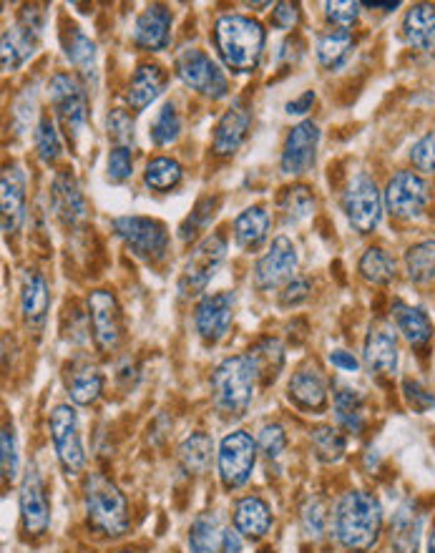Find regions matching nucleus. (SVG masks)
Listing matches in <instances>:
<instances>
[{
	"label": "nucleus",
	"mask_w": 435,
	"mask_h": 553,
	"mask_svg": "<svg viewBox=\"0 0 435 553\" xmlns=\"http://www.w3.org/2000/svg\"><path fill=\"white\" fill-rule=\"evenodd\" d=\"M0 466H3V478L6 481H16L18 476V443L16 433H13L11 425L3 428V435H0Z\"/></svg>",
	"instance_id": "52"
},
{
	"label": "nucleus",
	"mask_w": 435,
	"mask_h": 553,
	"mask_svg": "<svg viewBox=\"0 0 435 553\" xmlns=\"http://www.w3.org/2000/svg\"><path fill=\"white\" fill-rule=\"evenodd\" d=\"M83 508L89 526L99 536L119 538L129 531V503L121 488L106 473H91L83 486Z\"/></svg>",
	"instance_id": "4"
},
{
	"label": "nucleus",
	"mask_w": 435,
	"mask_h": 553,
	"mask_svg": "<svg viewBox=\"0 0 435 553\" xmlns=\"http://www.w3.org/2000/svg\"><path fill=\"white\" fill-rule=\"evenodd\" d=\"M106 131H109V139L116 146H129L134 144V119H131L129 111L114 109L106 119Z\"/></svg>",
	"instance_id": "50"
},
{
	"label": "nucleus",
	"mask_w": 435,
	"mask_h": 553,
	"mask_svg": "<svg viewBox=\"0 0 435 553\" xmlns=\"http://www.w3.org/2000/svg\"><path fill=\"white\" fill-rule=\"evenodd\" d=\"M337 428L360 435L365 430V398L353 388H340L332 398Z\"/></svg>",
	"instance_id": "33"
},
{
	"label": "nucleus",
	"mask_w": 435,
	"mask_h": 553,
	"mask_svg": "<svg viewBox=\"0 0 435 553\" xmlns=\"http://www.w3.org/2000/svg\"><path fill=\"white\" fill-rule=\"evenodd\" d=\"M212 450L214 443L207 433H192L182 445H179V460H182V468L189 476H202L207 473L209 463H212Z\"/></svg>",
	"instance_id": "37"
},
{
	"label": "nucleus",
	"mask_w": 435,
	"mask_h": 553,
	"mask_svg": "<svg viewBox=\"0 0 435 553\" xmlns=\"http://www.w3.org/2000/svg\"><path fill=\"white\" fill-rule=\"evenodd\" d=\"M184 169L177 159H169V156H156L146 164L144 171V184L151 189V192L166 194L171 189L179 187L182 181Z\"/></svg>",
	"instance_id": "39"
},
{
	"label": "nucleus",
	"mask_w": 435,
	"mask_h": 553,
	"mask_svg": "<svg viewBox=\"0 0 435 553\" xmlns=\"http://www.w3.org/2000/svg\"><path fill=\"white\" fill-rule=\"evenodd\" d=\"M222 526L217 513H199L189 528V551L192 553H219L222 548Z\"/></svg>",
	"instance_id": "36"
},
{
	"label": "nucleus",
	"mask_w": 435,
	"mask_h": 553,
	"mask_svg": "<svg viewBox=\"0 0 435 553\" xmlns=\"http://www.w3.org/2000/svg\"><path fill=\"white\" fill-rule=\"evenodd\" d=\"M330 365L337 367V370H342V373H358V357L353 355V352L347 350H332L330 352Z\"/></svg>",
	"instance_id": "57"
},
{
	"label": "nucleus",
	"mask_w": 435,
	"mask_h": 553,
	"mask_svg": "<svg viewBox=\"0 0 435 553\" xmlns=\"http://www.w3.org/2000/svg\"><path fill=\"white\" fill-rule=\"evenodd\" d=\"M21 521L28 536H43L51 526V503H48L46 486L36 468H28L21 483Z\"/></svg>",
	"instance_id": "18"
},
{
	"label": "nucleus",
	"mask_w": 435,
	"mask_h": 553,
	"mask_svg": "<svg viewBox=\"0 0 435 553\" xmlns=\"http://www.w3.org/2000/svg\"><path fill=\"white\" fill-rule=\"evenodd\" d=\"M51 91V104L56 111L58 121L63 124V131L68 139L78 141L89 124V99H86V88L81 86L76 76L71 73H56L48 83Z\"/></svg>",
	"instance_id": "6"
},
{
	"label": "nucleus",
	"mask_w": 435,
	"mask_h": 553,
	"mask_svg": "<svg viewBox=\"0 0 435 553\" xmlns=\"http://www.w3.org/2000/svg\"><path fill=\"white\" fill-rule=\"evenodd\" d=\"M257 448L262 450V455H265L267 460H277L282 453H285L287 448V433L282 425L270 423L265 425V428L259 430V438H257Z\"/></svg>",
	"instance_id": "49"
},
{
	"label": "nucleus",
	"mask_w": 435,
	"mask_h": 553,
	"mask_svg": "<svg viewBox=\"0 0 435 553\" xmlns=\"http://www.w3.org/2000/svg\"><path fill=\"white\" fill-rule=\"evenodd\" d=\"M393 317H395V327H398V332L405 337V342H408L410 347H415V350H425V347L430 345L435 327L433 322H430V317L425 315L420 307L405 305V302H395Z\"/></svg>",
	"instance_id": "29"
},
{
	"label": "nucleus",
	"mask_w": 435,
	"mask_h": 553,
	"mask_svg": "<svg viewBox=\"0 0 435 553\" xmlns=\"http://www.w3.org/2000/svg\"><path fill=\"white\" fill-rule=\"evenodd\" d=\"M257 440L247 433V430H234L219 443V478L227 491H237V488L247 486L252 478L254 463H257Z\"/></svg>",
	"instance_id": "9"
},
{
	"label": "nucleus",
	"mask_w": 435,
	"mask_h": 553,
	"mask_svg": "<svg viewBox=\"0 0 435 553\" xmlns=\"http://www.w3.org/2000/svg\"><path fill=\"white\" fill-rule=\"evenodd\" d=\"M280 212L285 217L287 224H297L302 219H307L315 209V197H312L310 187L305 184H295V187L282 189L280 194Z\"/></svg>",
	"instance_id": "42"
},
{
	"label": "nucleus",
	"mask_w": 435,
	"mask_h": 553,
	"mask_svg": "<svg viewBox=\"0 0 435 553\" xmlns=\"http://www.w3.org/2000/svg\"><path fill=\"white\" fill-rule=\"evenodd\" d=\"M287 395L305 413H322L330 403L327 380L315 362H305L302 367H297L295 375L287 383Z\"/></svg>",
	"instance_id": "19"
},
{
	"label": "nucleus",
	"mask_w": 435,
	"mask_h": 553,
	"mask_svg": "<svg viewBox=\"0 0 435 553\" xmlns=\"http://www.w3.org/2000/svg\"><path fill=\"white\" fill-rule=\"evenodd\" d=\"M360 16V3L355 0H327L325 3V18L337 28H345L350 31V26H355Z\"/></svg>",
	"instance_id": "48"
},
{
	"label": "nucleus",
	"mask_w": 435,
	"mask_h": 553,
	"mask_svg": "<svg viewBox=\"0 0 435 553\" xmlns=\"http://www.w3.org/2000/svg\"><path fill=\"white\" fill-rule=\"evenodd\" d=\"M224 257H227V239L222 234H207L202 242H197L187 264H184V272L179 277V292L184 297L202 295L209 282L214 280L217 269L222 267Z\"/></svg>",
	"instance_id": "7"
},
{
	"label": "nucleus",
	"mask_w": 435,
	"mask_h": 553,
	"mask_svg": "<svg viewBox=\"0 0 435 553\" xmlns=\"http://www.w3.org/2000/svg\"><path fill=\"white\" fill-rule=\"evenodd\" d=\"M300 518L302 531H305L307 538H312V541L322 538V533H325L327 528V508L320 498H307L305 506H302Z\"/></svg>",
	"instance_id": "47"
},
{
	"label": "nucleus",
	"mask_w": 435,
	"mask_h": 553,
	"mask_svg": "<svg viewBox=\"0 0 435 553\" xmlns=\"http://www.w3.org/2000/svg\"><path fill=\"white\" fill-rule=\"evenodd\" d=\"M48 310H51V292H48V282L43 280V274H38L36 269H28L23 274L21 285V317L23 325L33 335H41L43 327H46Z\"/></svg>",
	"instance_id": "20"
},
{
	"label": "nucleus",
	"mask_w": 435,
	"mask_h": 553,
	"mask_svg": "<svg viewBox=\"0 0 435 553\" xmlns=\"http://www.w3.org/2000/svg\"><path fill=\"white\" fill-rule=\"evenodd\" d=\"M66 58L78 68L83 78H96V43L78 28H71L66 36Z\"/></svg>",
	"instance_id": "41"
},
{
	"label": "nucleus",
	"mask_w": 435,
	"mask_h": 553,
	"mask_svg": "<svg viewBox=\"0 0 435 553\" xmlns=\"http://www.w3.org/2000/svg\"><path fill=\"white\" fill-rule=\"evenodd\" d=\"M363 360L370 373L393 375L398 370V340L388 327H373L365 337Z\"/></svg>",
	"instance_id": "25"
},
{
	"label": "nucleus",
	"mask_w": 435,
	"mask_h": 553,
	"mask_svg": "<svg viewBox=\"0 0 435 553\" xmlns=\"http://www.w3.org/2000/svg\"><path fill=\"white\" fill-rule=\"evenodd\" d=\"M358 272L365 282L378 287L390 285V282L395 280V274H398L395 272V259L380 247L365 249L363 257H360L358 262Z\"/></svg>",
	"instance_id": "40"
},
{
	"label": "nucleus",
	"mask_w": 435,
	"mask_h": 553,
	"mask_svg": "<svg viewBox=\"0 0 435 553\" xmlns=\"http://www.w3.org/2000/svg\"><path fill=\"white\" fill-rule=\"evenodd\" d=\"M116 237L144 262H159L169 249V232L159 219L149 217H116L111 222Z\"/></svg>",
	"instance_id": "10"
},
{
	"label": "nucleus",
	"mask_w": 435,
	"mask_h": 553,
	"mask_svg": "<svg viewBox=\"0 0 435 553\" xmlns=\"http://www.w3.org/2000/svg\"><path fill=\"white\" fill-rule=\"evenodd\" d=\"M315 91H305V94L300 96V99H295V101H290V104L285 106V111L290 116H305L307 111H312V104H315Z\"/></svg>",
	"instance_id": "58"
},
{
	"label": "nucleus",
	"mask_w": 435,
	"mask_h": 553,
	"mask_svg": "<svg viewBox=\"0 0 435 553\" xmlns=\"http://www.w3.org/2000/svg\"><path fill=\"white\" fill-rule=\"evenodd\" d=\"M335 538L342 548L355 553H368L378 546L383 533V506L368 491H347L337 501L332 516Z\"/></svg>",
	"instance_id": "1"
},
{
	"label": "nucleus",
	"mask_w": 435,
	"mask_h": 553,
	"mask_svg": "<svg viewBox=\"0 0 435 553\" xmlns=\"http://www.w3.org/2000/svg\"><path fill=\"white\" fill-rule=\"evenodd\" d=\"M259 373L249 355H234L219 362L212 373V398L219 413L229 420L242 418L254 400Z\"/></svg>",
	"instance_id": "3"
},
{
	"label": "nucleus",
	"mask_w": 435,
	"mask_h": 553,
	"mask_svg": "<svg viewBox=\"0 0 435 553\" xmlns=\"http://www.w3.org/2000/svg\"><path fill=\"white\" fill-rule=\"evenodd\" d=\"M262 23L239 13H224L214 23V48L232 73H254L265 56Z\"/></svg>",
	"instance_id": "2"
},
{
	"label": "nucleus",
	"mask_w": 435,
	"mask_h": 553,
	"mask_svg": "<svg viewBox=\"0 0 435 553\" xmlns=\"http://www.w3.org/2000/svg\"><path fill=\"white\" fill-rule=\"evenodd\" d=\"M43 28H46V13L38 6H26L13 26L6 28L3 41H0V58H3V71H18L31 61L41 43Z\"/></svg>",
	"instance_id": "5"
},
{
	"label": "nucleus",
	"mask_w": 435,
	"mask_h": 553,
	"mask_svg": "<svg viewBox=\"0 0 435 553\" xmlns=\"http://www.w3.org/2000/svg\"><path fill=\"white\" fill-rule=\"evenodd\" d=\"M247 355L252 357L254 367H257L259 380L265 385L275 383L282 365H285V347H282V342L277 337H262Z\"/></svg>",
	"instance_id": "34"
},
{
	"label": "nucleus",
	"mask_w": 435,
	"mask_h": 553,
	"mask_svg": "<svg viewBox=\"0 0 435 553\" xmlns=\"http://www.w3.org/2000/svg\"><path fill=\"white\" fill-rule=\"evenodd\" d=\"M383 207V194L368 174H358L350 179L345 194H342V212L355 232H373L383 219Z\"/></svg>",
	"instance_id": "8"
},
{
	"label": "nucleus",
	"mask_w": 435,
	"mask_h": 553,
	"mask_svg": "<svg viewBox=\"0 0 435 553\" xmlns=\"http://www.w3.org/2000/svg\"><path fill=\"white\" fill-rule=\"evenodd\" d=\"M410 161L423 174H435V131L418 139L410 149Z\"/></svg>",
	"instance_id": "53"
},
{
	"label": "nucleus",
	"mask_w": 435,
	"mask_h": 553,
	"mask_svg": "<svg viewBox=\"0 0 435 553\" xmlns=\"http://www.w3.org/2000/svg\"><path fill=\"white\" fill-rule=\"evenodd\" d=\"M171 41V13L166 6H154L146 8L134 23V43L144 51L159 53L169 46Z\"/></svg>",
	"instance_id": "24"
},
{
	"label": "nucleus",
	"mask_w": 435,
	"mask_h": 553,
	"mask_svg": "<svg viewBox=\"0 0 435 553\" xmlns=\"http://www.w3.org/2000/svg\"><path fill=\"white\" fill-rule=\"evenodd\" d=\"M51 440L56 458L66 476H78L86 468V450H83L78 415L71 405H56L51 413Z\"/></svg>",
	"instance_id": "13"
},
{
	"label": "nucleus",
	"mask_w": 435,
	"mask_h": 553,
	"mask_svg": "<svg viewBox=\"0 0 435 553\" xmlns=\"http://www.w3.org/2000/svg\"><path fill=\"white\" fill-rule=\"evenodd\" d=\"M3 199V232L16 234L26 222V174L18 164L8 166L0 179Z\"/></svg>",
	"instance_id": "21"
},
{
	"label": "nucleus",
	"mask_w": 435,
	"mask_h": 553,
	"mask_svg": "<svg viewBox=\"0 0 435 553\" xmlns=\"http://www.w3.org/2000/svg\"><path fill=\"white\" fill-rule=\"evenodd\" d=\"M259 553H275V551H272V548H265V551H259Z\"/></svg>",
	"instance_id": "62"
},
{
	"label": "nucleus",
	"mask_w": 435,
	"mask_h": 553,
	"mask_svg": "<svg viewBox=\"0 0 435 553\" xmlns=\"http://www.w3.org/2000/svg\"><path fill=\"white\" fill-rule=\"evenodd\" d=\"M106 174H109L114 184L131 179V174H134V156H131L129 146H114L111 149L109 161H106Z\"/></svg>",
	"instance_id": "51"
},
{
	"label": "nucleus",
	"mask_w": 435,
	"mask_h": 553,
	"mask_svg": "<svg viewBox=\"0 0 435 553\" xmlns=\"http://www.w3.org/2000/svg\"><path fill=\"white\" fill-rule=\"evenodd\" d=\"M398 6H400V3H365V8H378V11H383V13L395 11Z\"/></svg>",
	"instance_id": "60"
},
{
	"label": "nucleus",
	"mask_w": 435,
	"mask_h": 553,
	"mask_svg": "<svg viewBox=\"0 0 435 553\" xmlns=\"http://www.w3.org/2000/svg\"><path fill=\"white\" fill-rule=\"evenodd\" d=\"M119 553H134V551H119Z\"/></svg>",
	"instance_id": "63"
},
{
	"label": "nucleus",
	"mask_w": 435,
	"mask_h": 553,
	"mask_svg": "<svg viewBox=\"0 0 435 553\" xmlns=\"http://www.w3.org/2000/svg\"><path fill=\"white\" fill-rule=\"evenodd\" d=\"M428 202V181L408 169L395 171L383 192L385 209H388L395 219H403V222H413V219L423 217V212L428 209Z\"/></svg>",
	"instance_id": "12"
},
{
	"label": "nucleus",
	"mask_w": 435,
	"mask_h": 553,
	"mask_svg": "<svg viewBox=\"0 0 435 553\" xmlns=\"http://www.w3.org/2000/svg\"><path fill=\"white\" fill-rule=\"evenodd\" d=\"M403 36L418 51H430L435 43V6L415 3L403 18Z\"/></svg>",
	"instance_id": "31"
},
{
	"label": "nucleus",
	"mask_w": 435,
	"mask_h": 553,
	"mask_svg": "<svg viewBox=\"0 0 435 553\" xmlns=\"http://www.w3.org/2000/svg\"><path fill=\"white\" fill-rule=\"evenodd\" d=\"M249 124H252V114H249L247 106L242 101H234L224 116L219 119L217 129H214V154L217 156H234L239 151V146L247 141Z\"/></svg>",
	"instance_id": "22"
},
{
	"label": "nucleus",
	"mask_w": 435,
	"mask_h": 553,
	"mask_svg": "<svg viewBox=\"0 0 435 553\" xmlns=\"http://www.w3.org/2000/svg\"><path fill=\"white\" fill-rule=\"evenodd\" d=\"M104 393V375L94 365H78L68 378V395L76 405H94Z\"/></svg>",
	"instance_id": "35"
},
{
	"label": "nucleus",
	"mask_w": 435,
	"mask_h": 553,
	"mask_svg": "<svg viewBox=\"0 0 435 553\" xmlns=\"http://www.w3.org/2000/svg\"><path fill=\"white\" fill-rule=\"evenodd\" d=\"M270 212L265 207H249L234 219V242L239 249H247L254 252L262 244L267 242V234H270Z\"/></svg>",
	"instance_id": "30"
},
{
	"label": "nucleus",
	"mask_w": 435,
	"mask_h": 553,
	"mask_svg": "<svg viewBox=\"0 0 435 553\" xmlns=\"http://www.w3.org/2000/svg\"><path fill=\"white\" fill-rule=\"evenodd\" d=\"M272 528V511L265 498L244 496L234 503V531L247 538H262Z\"/></svg>",
	"instance_id": "28"
},
{
	"label": "nucleus",
	"mask_w": 435,
	"mask_h": 553,
	"mask_svg": "<svg viewBox=\"0 0 435 553\" xmlns=\"http://www.w3.org/2000/svg\"><path fill=\"white\" fill-rule=\"evenodd\" d=\"M353 46V33L345 31V28H335V31L325 33V36H320V41H317V63H320L322 68H327V71H340L347 63V58H350V53H353Z\"/></svg>",
	"instance_id": "32"
},
{
	"label": "nucleus",
	"mask_w": 435,
	"mask_h": 553,
	"mask_svg": "<svg viewBox=\"0 0 435 553\" xmlns=\"http://www.w3.org/2000/svg\"><path fill=\"white\" fill-rule=\"evenodd\" d=\"M217 207H219V199L217 197H204L199 199V204L194 207V212L189 214L187 222L182 224V229H179V237L184 239V242H189V239L194 237L197 232H202L204 227H207L209 219L217 214Z\"/></svg>",
	"instance_id": "46"
},
{
	"label": "nucleus",
	"mask_w": 435,
	"mask_h": 553,
	"mask_svg": "<svg viewBox=\"0 0 435 553\" xmlns=\"http://www.w3.org/2000/svg\"><path fill=\"white\" fill-rule=\"evenodd\" d=\"M310 440L315 455L322 463H337L345 455V435L337 428H332V425H317L310 433Z\"/></svg>",
	"instance_id": "43"
},
{
	"label": "nucleus",
	"mask_w": 435,
	"mask_h": 553,
	"mask_svg": "<svg viewBox=\"0 0 435 553\" xmlns=\"http://www.w3.org/2000/svg\"><path fill=\"white\" fill-rule=\"evenodd\" d=\"M300 23V6L297 3H277L272 11V26L280 31H292Z\"/></svg>",
	"instance_id": "56"
},
{
	"label": "nucleus",
	"mask_w": 435,
	"mask_h": 553,
	"mask_svg": "<svg viewBox=\"0 0 435 553\" xmlns=\"http://www.w3.org/2000/svg\"><path fill=\"white\" fill-rule=\"evenodd\" d=\"M310 292H312L310 280H305V277H295V280H290L285 287H282L280 305L282 307H297V305H302V302H307Z\"/></svg>",
	"instance_id": "55"
},
{
	"label": "nucleus",
	"mask_w": 435,
	"mask_h": 553,
	"mask_svg": "<svg viewBox=\"0 0 435 553\" xmlns=\"http://www.w3.org/2000/svg\"><path fill=\"white\" fill-rule=\"evenodd\" d=\"M174 71H177L179 81L197 91L199 96L219 101L229 94V81L222 68L199 48H187V51L179 53L177 61H174Z\"/></svg>",
	"instance_id": "11"
},
{
	"label": "nucleus",
	"mask_w": 435,
	"mask_h": 553,
	"mask_svg": "<svg viewBox=\"0 0 435 553\" xmlns=\"http://www.w3.org/2000/svg\"><path fill=\"white\" fill-rule=\"evenodd\" d=\"M51 204L56 217L63 224L73 227V224H81L86 219V199H83L81 187H78L76 176L68 169L58 171L56 179H53L51 187Z\"/></svg>",
	"instance_id": "23"
},
{
	"label": "nucleus",
	"mask_w": 435,
	"mask_h": 553,
	"mask_svg": "<svg viewBox=\"0 0 435 553\" xmlns=\"http://www.w3.org/2000/svg\"><path fill=\"white\" fill-rule=\"evenodd\" d=\"M219 553H242V533L227 528L222 536V548H219Z\"/></svg>",
	"instance_id": "59"
},
{
	"label": "nucleus",
	"mask_w": 435,
	"mask_h": 553,
	"mask_svg": "<svg viewBox=\"0 0 435 553\" xmlns=\"http://www.w3.org/2000/svg\"><path fill=\"white\" fill-rule=\"evenodd\" d=\"M33 141H36V154L43 164L51 166L53 161L61 156V139H58V131H56V126H53L51 119L38 121Z\"/></svg>",
	"instance_id": "45"
},
{
	"label": "nucleus",
	"mask_w": 435,
	"mask_h": 553,
	"mask_svg": "<svg viewBox=\"0 0 435 553\" xmlns=\"http://www.w3.org/2000/svg\"><path fill=\"white\" fill-rule=\"evenodd\" d=\"M405 272L413 285H428L435 277V239H423L405 252Z\"/></svg>",
	"instance_id": "38"
},
{
	"label": "nucleus",
	"mask_w": 435,
	"mask_h": 553,
	"mask_svg": "<svg viewBox=\"0 0 435 553\" xmlns=\"http://www.w3.org/2000/svg\"><path fill=\"white\" fill-rule=\"evenodd\" d=\"M425 553H435V523L428 531V546H425Z\"/></svg>",
	"instance_id": "61"
},
{
	"label": "nucleus",
	"mask_w": 435,
	"mask_h": 553,
	"mask_svg": "<svg viewBox=\"0 0 435 553\" xmlns=\"http://www.w3.org/2000/svg\"><path fill=\"white\" fill-rule=\"evenodd\" d=\"M297 269V249L292 239L277 237L272 247L267 249L265 257H259L254 267V287L259 292H270L277 287H285L287 282L295 280Z\"/></svg>",
	"instance_id": "15"
},
{
	"label": "nucleus",
	"mask_w": 435,
	"mask_h": 553,
	"mask_svg": "<svg viewBox=\"0 0 435 553\" xmlns=\"http://www.w3.org/2000/svg\"><path fill=\"white\" fill-rule=\"evenodd\" d=\"M423 533V511L415 501H405L398 511L393 513L390 523V546L398 553H415Z\"/></svg>",
	"instance_id": "27"
},
{
	"label": "nucleus",
	"mask_w": 435,
	"mask_h": 553,
	"mask_svg": "<svg viewBox=\"0 0 435 553\" xmlns=\"http://www.w3.org/2000/svg\"><path fill=\"white\" fill-rule=\"evenodd\" d=\"M179 134H182V119L177 114V106L164 104L159 114H156L154 124H151L149 139L156 146H169L179 139Z\"/></svg>",
	"instance_id": "44"
},
{
	"label": "nucleus",
	"mask_w": 435,
	"mask_h": 553,
	"mask_svg": "<svg viewBox=\"0 0 435 553\" xmlns=\"http://www.w3.org/2000/svg\"><path fill=\"white\" fill-rule=\"evenodd\" d=\"M317 144H320V126L315 121H300L292 126L282 146L280 169L285 176H302L315 166Z\"/></svg>",
	"instance_id": "16"
},
{
	"label": "nucleus",
	"mask_w": 435,
	"mask_h": 553,
	"mask_svg": "<svg viewBox=\"0 0 435 553\" xmlns=\"http://www.w3.org/2000/svg\"><path fill=\"white\" fill-rule=\"evenodd\" d=\"M166 86V71L159 63H141L134 71L126 91V104L134 111H144L146 106L154 104Z\"/></svg>",
	"instance_id": "26"
},
{
	"label": "nucleus",
	"mask_w": 435,
	"mask_h": 553,
	"mask_svg": "<svg viewBox=\"0 0 435 553\" xmlns=\"http://www.w3.org/2000/svg\"><path fill=\"white\" fill-rule=\"evenodd\" d=\"M403 395L415 413L423 415V413H430V410H435V395L430 393V390H425L420 383H415V380H405Z\"/></svg>",
	"instance_id": "54"
},
{
	"label": "nucleus",
	"mask_w": 435,
	"mask_h": 553,
	"mask_svg": "<svg viewBox=\"0 0 435 553\" xmlns=\"http://www.w3.org/2000/svg\"><path fill=\"white\" fill-rule=\"evenodd\" d=\"M234 305H237L234 292H217V295H204L199 300L194 310V327L207 345H217L227 335L234 320Z\"/></svg>",
	"instance_id": "17"
},
{
	"label": "nucleus",
	"mask_w": 435,
	"mask_h": 553,
	"mask_svg": "<svg viewBox=\"0 0 435 553\" xmlns=\"http://www.w3.org/2000/svg\"><path fill=\"white\" fill-rule=\"evenodd\" d=\"M86 307H89V327L94 332L96 347L101 352H114L124 337V315L114 292L94 290L86 300Z\"/></svg>",
	"instance_id": "14"
}]
</instances>
